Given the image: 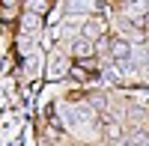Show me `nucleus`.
Wrapping results in <instances>:
<instances>
[{
    "label": "nucleus",
    "mask_w": 149,
    "mask_h": 146,
    "mask_svg": "<svg viewBox=\"0 0 149 146\" xmlns=\"http://www.w3.org/2000/svg\"><path fill=\"white\" fill-rule=\"evenodd\" d=\"M110 54H113L116 63H128V60H131V45L125 39H113V42H110Z\"/></svg>",
    "instance_id": "1"
},
{
    "label": "nucleus",
    "mask_w": 149,
    "mask_h": 146,
    "mask_svg": "<svg viewBox=\"0 0 149 146\" xmlns=\"http://www.w3.org/2000/svg\"><path fill=\"white\" fill-rule=\"evenodd\" d=\"M72 54L78 57V60H90V57L95 54V45H93L90 39H84V36H81V39L72 42Z\"/></svg>",
    "instance_id": "2"
},
{
    "label": "nucleus",
    "mask_w": 149,
    "mask_h": 146,
    "mask_svg": "<svg viewBox=\"0 0 149 146\" xmlns=\"http://www.w3.org/2000/svg\"><path fill=\"white\" fill-rule=\"evenodd\" d=\"M81 36H84V39H90V42H95L98 36H104V24L98 21V18H93V21H86L84 27H81Z\"/></svg>",
    "instance_id": "3"
},
{
    "label": "nucleus",
    "mask_w": 149,
    "mask_h": 146,
    "mask_svg": "<svg viewBox=\"0 0 149 146\" xmlns=\"http://www.w3.org/2000/svg\"><path fill=\"white\" fill-rule=\"evenodd\" d=\"M60 75H66V60L60 57V54H51V63H48V78H60Z\"/></svg>",
    "instance_id": "4"
},
{
    "label": "nucleus",
    "mask_w": 149,
    "mask_h": 146,
    "mask_svg": "<svg viewBox=\"0 0 149 146\" xmlns=\"http://www.w3.org/2000/svg\"><path fill=\"white\" fill-rule=\"evenodd\" d=\"M27 9L36 12V15H45V12L51 9V0H27Z\"/></svg>",
    "instance_id": "5"
},
{
    "label": "nucleus",
    "mask_w": 149,
    "mask_h": 146,
    "mask_svg": "<svg viewBox=\"0 0 149 146\" xmlns=\"http://www.w3.org/2000/svg\"><path fill=\"white\" fill-rule=\"evenodd\" d=\"M125 6H128V12H131V15H134V18H137V15H140V12H149V9H146V0H128V3H125Z\"/></svg>",
    "instance_id": "6"
},
{
    "label": "nucleus",
    "mask_w": 149,
    "mask_h": 146,
    "mask_svg": "<svg viewBox=\"0 0 149 146\" xmlns=\"http://www.w3.org/2000/svg\"><path fill=\"white\" fill-rule=\"evenodd\" d=\"M104 131H107V137H110V140H119V125H116V122H107Z\"/></svg>",
    "instance_id": "7"
}]
</instances>
